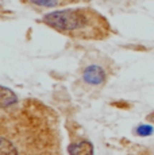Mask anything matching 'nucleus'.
I'll list each match as a JSON object with an SVG mask.
<instances>
[{
    "mask_svg": "<svg viewBox=\"0 0 154 155\" xmlns=\"http://www.w3.org/2000/svg\"><path fill=\"white\" fill-rule=\"evenodd\" d=\"M107 80V73L100 65L91 64L82 70V81L88 85L97 86L102 85Z\"/></svg>",
    "mask_w": 154,
    "mask_h": 155,
    "instance_id": "f03ea898",
    "label": "nucleus"
},
{
    "mask_svg": "<svg viewBox=\"0 0 154 155\" xmlns=\"http://www.w3.org/2000/svg\"><path fill=\"white\" fill-rule=\"evenodd\" d=\"M18 104V97L7 86H2V109L12 108Z\"/></svg>",
    "mask_w": 154,
    "mask_h": 155,
    "instance_id": "20e7f679",
    "label": "nucleus"
},
{
    "mask_svg": "<svg viewBox=\"0 0 154 155\" xmlns=\"http://www.w3.org/2000/svg\"><path fill=\"white\" fill-rule=\"evenodd\" d=\"M68 153L69 154H79V155H87L93 154V147L89 142L87 140H80L76 144H70L68 147Z\"/></svg>",
    "mask_w": 154,
    "mask_h": 155,
    "instance_id": "7ed1b4c3",
    "label": "nucleus"
},
{
    "mask_svg": "<svg viewBox=\"0 0 154 155\" xmlns=\"http://www.w3.org/2000/svg\"><path fill=\"white\" fill-rule=\"evenodd\" d=\"M32 4L39 5V7H46V8H53L57 5L64 4V0H30Z\"/></svg>",
    "mask_w": 154,
    "mask_h": 155,
    "instance_id": "39448f33",
    "label": "nucleus"
},
{
    "mask_svg": "<svg viewBox=\"0 0 154 155\" xmlns=\"http://www.w3.org/2000/svg\"><path fill=\"white\" fill-rule=\"evenodd\" d=\"M153 127L150 124H139V126L135 128V134L138 136H150L153 134Z\"/></svg>",
    "mask_w": 154,
    "mask_h": 155,
    "instance_id": "423d86ee",
    "label": "nucleus"
},
{
    "mask_svg": "<svg viewBox=\"0 0 154 155\" xmlns=\"http://www.w3.org/2000/svg\"><path fill=\"white\" fill-rule=\"evenodd\" d=\"M146 120H147V121H150L152 124H154V111L146 116Z\"/></svg>",
    "mask_w": 154,
    "mask_h": 155,
    "instance_id": "0eeeda50",
    "label": "nucleus"
},
{
    "mask_svg": "<svg viewBox=\"0 0 154 155\" xmlns=\"http://www.w3.org/2000/svg\"><path fill=\"white\" fill-rule=\"evenodd\" d=\"M42 22L75 39H104L109 35V23L89 7L53 11Z\"/></svg>",
    "mask_w": 154,
    "mask_h": 155,
    "instance_id": "f257e3e1",
    "label": "nucleus"
}]
</instances>
